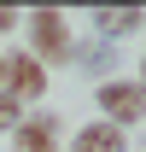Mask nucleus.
Returning a JSON list of instances; mask_svg holds the SVG:
<instances>
[{
    "label": "nucleus",
    "instance_id": "3",
    "mask_svg": "<svg viewBox=\"0 0 146 152\" xmlns=\"http://www.w3.org/2000/svg\"><path fill=\"white\" fill-rule=\"evenodd\" d=\"M6 94L18 99V105L23 99H41L47 94V64H41L35 53H12L6 58Z\"/></svg>",
    "mask_w": 146,
    "mask_h": 152
},
{
    "label": "nucleus",
    "instance_id": "10",
    "mask_svg": "<svg viewBox=\"0 0 146 152\" xmlns=\"http://www.w3.org/2000/svg\"><path fill=\"white\" fill-rule=\"evenodd\" d=\"M0 88H6V58H0Z\"/></svg>",
    "mask_w": 146,
    "mask_h": 152
},
{
    "label": "nucleus",
    "instance_id": "11",
    "mask_svg": "<svg viewBox=\"0 0 146 152\" xmlns=\"http://www.w3.org/2000/svg\"><path fill=\"white\" fill-rule=\"evenodd\" d=\"M140 88H146V58H140Z\"/></svg>",
    "mask_w": 146,
    "mask_h": 152
},
{
    "label": "nucleus",
    "instance_id": "5",
    "mask_svg": "<svg viewBox=\"0 0 146 152\" xmlns=\"http://www.w3.org/2000/svg\"><path fill=\"white\" fill-rule=\"evenodd\" d=\"M70 152H128V140H123V129L117 123H88V129H76V140H70Z\"/></svg>",
    "mask_w": 146,
    "mask_h": 152
},
{
    "label": "nucleus",
    "instance_id": "1",
    "mask_svg": "<svg viewBox=\"0 0 146 152\" xmlns=\"http://www.w3.org/2000/svg\"><path fill=\"white\" fill-rule=\"evenodd\" d=\"M29 53H35L41 64L70 58V23H64V12H53V6L29 12Z\"/></svg>",
    "mask_w": 146,
    "mask_h": 152
},
{
    "label": "nucleus",
    "instance_id": "6",
    "mask_svg": "<svg viewBox=\"0 0 146 152\" xmlns=\"http://www.w3.org/2000/svg\"><path fill=\"white\" fill-rule=\"evenodd\" d=\"M146 23V12L140 6H93V29H99V35H128V29H140Z\"/></svg>",
    "mask_w": 146,
    "mask_h": 152
},
{
    "label": "nucleus",
    "instance_id": "4",
    "mask_svg": "<svg viewBox=\"0 0 146 152\" xmlns=\"http://www.w3.org/2000/svg\"><path fill=\"white\" fill-rule=\"evenodd\" d=\"M12 152H58V117H23L12 129Z\"/></svg>",
    "mask_w": 146,
    "mask_h": 152
},
{
    "label": "nucleus",
    "instance_id": "9",
    "mask_svg": "<svg viewBox=\"0 0 146 152\" xmlns=\"http://www.w3.org/2000/svg\"><path fill=\"white\" fill-rule=\"evenodd\" d=\"M12 23H18V12H12V6H0V35H6Z\"/></svg>",
    "mask_w": 146,
    "mask_h": 152
},
{
    "label": "nucleus",
    "instance_id": "8",
    "mask_svg": "<svg viewBox=\"0 0 146 152\" xmlns=\"http://www.w3.org/2000/svg\"><path fill=\"white\" fill-rule=\"evenodd\" d=\"M18 123H23V105L6 94V88H0V129H18Z\"/></svg>",
    "mask_w": 146,
    "mask_h": 152
},
{
    "label": "nucleus",
    "instance_id": "7",
    "mask_svg": "<svg viewBox=\"0 0 146 152\" xmlns=\"http://www.w3.org/2000/svg\"><path fill=\"white\" fill-rule=\"evenodd\" d=\"M76 58H82V70H111V47L105 41H88V47H70Z\"/></svg>",
    "mask_w": 146,
    "mask_h": 152
},
{
    "label": "nucleus",
    "instance_id": "2",
    "mask_svg": "<svg viewBox=\"0 0 146 152\" xmlns=\"http://www.w3.org/2000/svg\"><path fill=\"white\" fill-rule=\"evenodd\" d=\"M93 99H99L105 123H117V129L146 117V88H140V82H99V94H93Z\"/></svg>",
    "mask_w": 146,
    "mask_h": 152
}]
</instances>
